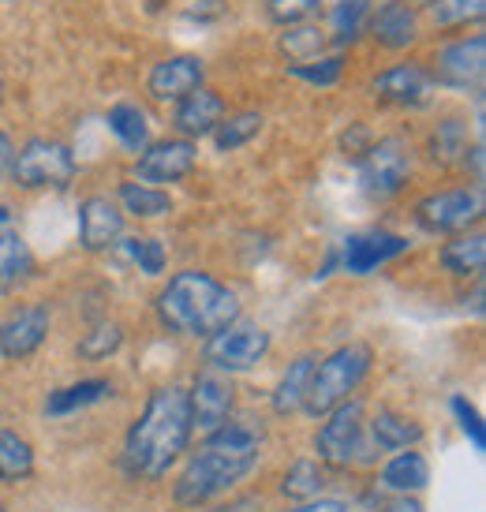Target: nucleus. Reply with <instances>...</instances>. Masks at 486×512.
Instances as JSON below:
<instances>
[{
  "label": "nucleus",
  "mask_w": 486,
  "mask_h": 512,
  "mask_svg": "<svg viewBox=\"0 0 486 512\" xmlns=\"http://www.w3.org/2000/svg\"><path fill=\"white\" fill-rule=\"evenodd\" d=\"M270 449V427L262 415L236 412L229 423L202 434L180 468L172 471L169 501L180 512H202L240 494V486L262 468Z\"/></svg>",
  "instance_id": "obj_1"
},
{
  "label": "nucleus",
  "mask_w": 486,
  "mask_h": 512,
  "mask_svg": "<svg viewBox=\"0 0 486 512\" xmlns=\"http://www.w3.org/2000/svg\"><path fill=\"white\" fill-rule=\"evenodd\" d=\"M191 445H195V423H191L187 385L165 382L146 393L139 415L128 423L116 464L128 483L158 486L180 468Z\"/></svg>",
  "instance_id": "obj_2"
},
{
  "label": "nucleus",
  "mask_w": 486,
  "mask_h": 512,
  "mask_svg": "<svg viewBox=\"0 0 486 512\" xmlns=\"http://www.w3.org/2000/svg\"><path fill=\"white\" fill-rule=\"evenodd\" d=\"M158 326L184 341H206L243 318V303L236 288H229L210 270H180L154 296Z\"/></svg>",
  "instance_id": "obj_3"
},
{
  "label": "nucleus",
  "mask_w": 486,
  "mask_h": 512,
  "mask_svg": "<svg viewBox=\"0 0 486 512\" xmlns=\"http://www.w3.org/2000/svg\"><path fill=\"white\" fill-rule=\"evenodd\" d=\"M311 456L333 475L374 471L382 453L367 438V397H352L318 419L311 430Z\"/></svg>",
  "instance_id": "obj_4"
},
{
  "label": "nucleus",
  "mask_w": 486,
  "mask_h": 512,
  "mask_svg": "<svg viewBox=\"0 0 486 512\" xmlns=\"http://www.w3.org/2000/svg\"><path fill=\"white\" fill-rule=\"evenodd\" d=\"M371 370H374V348L367 341L337 344L333 352L318 356L300 415L311 419V423H318V419L326 412H333L337 404L359 397V389L371 378Z\"/></svg>",
  "instance_id": "obj_5"
},
{
  "label": "nucleus",
  "mask_w": 486,
  "mask_h": 512,
  "mask_svg": "<svg viewBox=\"0 0 486 512\" xmlns=\"http://www.w3.org/2000/svg\"><path fill=\"white\" fill-rule=\"evenodd\" d=\"M359 169V191L371 202H393L401 199L415 172V150L404 135H386L374 139L363 154L356 157Z\"/></svg>",
  "instance_id": "obj_6"
},
{
  "label": "nucleus",
  "mask_w": 486,
  "mask_h": 512,
  "mask_svg": "<svg viewBox=\"0 0 486 512\" xmlns=\"http://www.w3.org/2000/svg\"><path fill=\"white\" fill-rule=\"evenodd\" d=\"M79 176V161H75L72 146L49 139V135H34L23 146H15L12 180L19 191H68Z\"/></svg>",
  "instance_id": "obj_7"
},
{
  "label": "nucleus",
  "mask_w": 486,
  "mask_h": 512,
  "mask_svg": "<svg viewBox=\"0 0 486 512\" xmlns=\"http://www.w3.org/2000/svg\"><path fill=\"white\" fill-rule=\"evenodd\" d=\"M273 352V333L258 322L236 318L232 326H225L221 333L202 341V367L217 370L225 378H240L258 370Z\"/></svg>",
  "instance_id": "obj_8"
},
{
  "label": "nucleus",
  "mask_w": 486,
  "mask_h": 512,
  "mask_svg": "<svg viewBox=\"0 0 486 512\" xmlns=\"http://www.w3.org/2000/svg\"><path fill=\"white\" fill-rule=\"evenodd\" d=\"M483 187H438L427 191L423 199L412 206L415 225L430 232V236H460V232H472L483 221Z\"/></svg>",
  "instance_id": "obj_9"
},
{
  "label": "nucleus",
  "mask_w": 486,
  "mask_h": 512,
  "mask_svg": "<svg viewBox=\"0 0 486 512\" xmlns=\"http://www.w3.org/2000/svg\"><path fill=\"white\" fill-rule=\"evenodd\" d=\"M53 333V311L42 299L12 303L0 318V359L4 363H27L45 348Z\"/></svg>",
  "instance_id": "obj_10"
},
{
  "label": "nucleus",
  "mask_w": 486,
  "mask_h": 512,
  "mask_svg": "<svg viewBox=\"0 0 486 512\" xmlns=\"http://www.w3.org/2000/svg\"><path fill=\"white\" fill-rule=\"evenodd\" d=\"M195 165H199V143L169 135V139H154L143 154H135V161H131V180L165 191V184L187 180L195 172Z\"/></svg>",
  "instance_id": "obj_11"
},
{
  "label": "nucleus",
  "mask_w": 486,
  "mask_h": 512,
  "mask_svg": "<svg viewBox=\"0 0 486 512\" xmlns=\"http://www.w3.org/2000/svg\"><path fill=\"white\" fill-rule=\"evenodd\" d=\"M187 400H191V423H195V438L217 430L221 423H229L232 415L240 412V393L236 382L217 374L210 367H199L195 378L187 382Z\"/></svg>",
  "instance_id": "obj_12"
},
{
  "label": "nucleus",
  "mask_w": 486,
  "mask_h": 512,
  "mask_svg": "<svg viewBox=\"0 0 486 512\" xmlns=\"http://www.w3.org/2000/svg\"><path fill=\"white\" fill-rule=\"evenodd\" d=\"M412 251V240L401 236V232H389V228H367V232H352L344 236V243L337 247V258H341V270L352 273V277H371L382 266L397 262Z\"/></svg>",
  "instance_id": "obj_13"
},
{
  "label": "nucleus",
  "mask_w": 486,
  "mask_h": 512,
  "mask_svg": "<svg viewBox=\"0 0 486 512\" xmlns=\"http://www.w3.org/2000/svg\"><path fill=\"white\" fill-rule=\"evenodd\" d=\"M371 98L382 101V105H393V109H427L434 94H438V83L430 75L427 64L419 60H401L393 68H382V72L371 79Z\"/></svg>",
  "instance_id": "obj_14"
},
{
  "label": "nucleus",
  "mask_w": 486,
  "mask_h": 512,
  "mask_svg": "<svg viewBox=\"0 0 486 512\" xmlns=\"http://www.w3.org/2000/svg\"><path fill=\"white\" fill-rule=\"evenodd\" d=\"M434 83L453 86V90H472L475 98H483V72H486V38H457L438 49L434 64H427Z\"/></svg>",
  "instance_id": "obj_15"
},
{
  "label": "nucleus",
  "mask_w": 486,
  "mask_h": 512,
  "mask_svg": "<svg viewBox=\"0 0 486 512\" xmlns=\"http://www.w3.org/2000/svg\"><path fill=\"white\" fill-rule=\"evenodd\" d=\"M430 475V456L423 449H401L378 460L367 486L378 498H423L430 490Z\"/></svg>",
  "instance_id": "obj_16"
},
{
  "label": "nucleus",
  "mask_w": 486,
  "mask_h": 512,
  "mask_svg": "<svg viewBox=\"0 0 486 512\" xmlns=\"http://www.w3.org/2000/svg\"><path fill=\"white\" fill-rule=\"evenodd\" d=\"M367 438H371V445L378 453L389 456V453H401V449H423L427 427H423L419 415L382 400L374 412H367Z\"/></svg>",
  "instance_id": "obj_17"
},
{
  "label": "nucleus",
  "mask_w": 486,
  "mask_h": 512,
  "mask_svg": "<svg viewBox=\"0 0 486 512\" xmlns=\"http://www.w3.org/2000/svg\"><path fill=\"white\" fill-rule=\"evenodd\" d=\"M124 221L128 217L120 214L116 199L109 195H86L79 202V247L86 255H105L113 251L116 243L124 240Z\"/></svg>",
  "instance_id": "obj_18"
},
{
  "label": "nucleus",
  "mask_w": 486,
  "mask_h": 512,
  "mask_svg": "<svg viewBox=\"0 0 486 512\" xmlns=\"http://www.w3.org/2000/svg\"><path fill=\"white\" fill-rule=\"evenodd\" d=\"M199 86H206V60L191 57V53L158 60L146 75V94L161 101V105H176L187 94H195Z\"/></svg>",
  "instance_id": "obj_19"
},
{
  "label": "nucleus",
  "mask_w": 486,
  "mask_h": 512,
  "mask_svg": "<svg viewBox=\"0 0 486 512\" xmlns=\"http://www.w3.org/2000/svg\"><path fill=\"white\" fill-rule=\"evenodd\" d=\"M225 116H229V101L221 98L217 90H210V86H199L195 94H187L184 101H176V109H172V131H176L180 139L199 143L206 135H214V128Z\"/></svg>",
  "instance_id": "obj_20"
},
{
  "label": "nucleus",
  "mask_w": 486,
  "mask_h": 512,
  "mask_svg": "<svg viewBox=\"0 0 486 512\" xmlns=\"http://www.w3.org/2000/svg\"><path fill=\"white\" fill-rule=\"evenodd\" d=\"M363 34H371L389 53H401V49H412L419 42V15L408 0H382V8L367 15Z\"/></svg>",
  "instance_id": "obj_21"
},
{
  "label": "nucleus",
  "mask_w": 486,
  "mask_h": 512,
  "mask_svg": "<svg viewBox=\"0 0 486 512\" xmlns=\"http://www.w3.org/2000/svg\"><path fill=\"white\" fill-rule=\"evenodd\" d=\"M113 397H116L113 378H79V382H68L60 385V389H49L42 400V412L49 419H68V415L98 408V404H105V400Z\"/></svg>",
  "instance_id": "obj_22"
},
{
  "label": "nucleus",
  "mask_w": 486,
  "mask_h": 512,
  "mask_svg": "<svg viewBox=\"0 0 486 512\" xmlns=\"http://www.w3.org/2000/svg\"><path fill=\"white\" fill-rule=\"evenodd\" d=\"M318 352H300L296 359H288V367L281 370V378L270 389V415L273 419H296L303 412V397H307V385L315 374Z\"/></svg>",
  "instance_id": "obj_23"
},
{
  "label": "nucleus",
  "mask_w": 486,
  "mask_h": 512,
  "mask_svg": "<svg viewBox=\"0 0 486 512\" xmlns=\"http://www.w3.org/2000/svg\"><path fill=\"white\" fill-rule=\"evenodd\" d=\"M329 494V471L318 464L311 453L292 456L285 464V471L277 475V498L285 505H303V501H315Z\"/></svg>",
  "instance_id": "obj_24"
},
{
  "label": "nucleus",
  "mask_w": 486,
  "mask_h": 512,
  "mask_svg": "<svg viewBox=\"0 0 486 512\" xmlns=\"http://www.w3.org/2000/svg\"><path fill=\"white\" fill-rule=\"evenodd\" d=\"M438 266L457 281H483L486 266V240L479 228L472 232H460L438 247Z\"/></svg>",
  "instance_id": "obj_25"
},
{
  "label": "nucleus",
  "mask_w": 486,
  "mask_h": 512,
  "mask_svg": "<svg viewBox=\"0 0 486 512\" xmlns=\"http://www.w3.org/2000/svg\"><path fill=\"white\" fill-rule=\"evenodd\" d=\"M34 273H38V262L30 243L15 228L4 225L0 228V296H15L27 281H34Z\"/></svg>",
  "instance_id": "obj_26"
},
{
  "label": "nucleus",
  "mask_w": 486,
  "mask_h": 512,
  "mask_svg": "<svg viewBox=\"0 0 486 512\" xmlns=\"http://www.w3.org/2000/svg\"><path fill=\"white\" fill-rule=\"evenodd\" d=\"M472 150V128L468 116H442L427 135V157L438 169H460L464 154Z\"/></svg>",
  "instance_id": "obj_27"
},
{
  "label": "nucleus",
  "mask_w": 486,
  "mask_h": 512,
  "mask_svg": "<svg viewBox=\"0 0 486 512\" xmlns=\"http://www.w3.org/2000/svg\"><path fill=\"white\" fill-rule=\"evenodd\" d=\"M105 124H109L113 139L128 154H143L146 146L154 143V124H150V113H146L139 101H116V105H109Z\"/></svg>",
  "instance_id": "obj_28"
},
{
  "label": "nucleus",
  "mask_w": 486,
  "mask_h": 512,
  "mask_svg": "<svg viewBox=\"0 0 486 512\" xmlns=\"http://www.w3.org/2000/svg\"><path fill=\"white\" fill-rule=\"evenodd\" d=\"M38 471L34 441L15 427H0V486H27Z\"/></svg>",
  "instance_id": "obj_29"
},
{
  "label": "nucleus",
  "mask_w": 486,
  "mask_h": 512,
  "mask_svg": "<svg viewBox=\"0 0 486 512\" xmlns=\"http://www.w3.org/2000/svg\"><path fill=\"white\" fill-rule=\"evenodd\" d=\"M116 206H120V214L135 217V221H161V217L172 214V195L128 176V180L116 184Z\"/></svg>",
  "instance_id": "obj_30"
},
{
  "label": "nucleus",
  "mask_w": 486,
  "mask_h": 512,
  "mask_svg": "<svg viewBox=\"0 0 486 512\" xmlns=\"http://www.w3.org/2000/svg\"><path fill=\"white\" fill-rule=\"evenodd\" d=\"M322 12L329 15V42L344 49V45H356L359 34L367 30V15L374 12V0H329V4H322Z\"/></svg>",
  "instance_id": "obj_31"
},
{
  "label": "nucleus",
  "mask_w": 486,
  "mask_h": 512,
  "mask_svg": "<svg viewBox=\"0 0 486 512\" xmlns=\"http://www.w3.org/2000/svg\"><path fill=\"white\" fill-rule=\"evenodd\" d=\"M124 341H128L124 326L113 322V318H101L98 326H90L75 341V356L83 359V363H105V359H113L124 348Z\"/></svg>",
  "instance_id": "obj_32"
},
{
  "label": "nucleus",
  "mask_w": 486,
  "mask_h": 512,
  "mask_svg": "<svg viewBox=\"0 0 486 512\" xmlns=\"http://www.w3.org/2000/svg\"><path fill=\"white\" fill-rule=\"evenodd\" d=\"M262 124H266V116L258 113V109L229 113L214 128V150H217V154H236V150H243L251 139H258V135H262Z\"/></svg>",
  "instance_id": "obj_33"
},
{
  "label": "nucleus",
  "mask_w": 486,
  "mask_h": 512,
  "mask_svg": "<svg viewBox=\"0 0 486 512\" xmlns=\"http://www.w3.org/2000/svg\"><path fill=\"white\" fill-rule=\"evenodd\" d=\"M326 45H329L326 30L303 23V27H288L285 34H281V42H277V49H281V57H285L288 64H307V60L322 57Z\"/></svg>",
  "instance_id": "obj_34"
},
{
  "label": "nucleus",
  "mask_w": 486,
  "mask_h": 512,
  "mask_svg": "<svg viewBox=\"0 0 486 512\" xmlns=\"http://www.w3.org/2000/svg\"><path fill=\"white\" fill-rule=\"evenodd\" d=\"M124 255L131 258V266L143 277H161L169 266V247L158 236H124Z\"/></svg>",
  "instance_id": "obj_35"
},
{
  "label": "nucleus",
  "mask_w": 486,
  "mask_h": 512,
  "mask_svg": "<svg viewBox=\"0 0 486 512\" xmlns=\"http://www.w3.org/2000/svg\"><path fill=\"white\" fill-rule=\"evenodd\" d=\"M449 415H453L457 430L464 434V441L472 445L475 453H486V423H483L479 404H475L468 393H453V397H449Z\"/></svg>",
  "instance_id": "obj_36"
},
{
  "label": "nucleus",
  "mask_w": 486,
  "mask_h": 512,
  "mask_svg": "<svg viewBox=\"0 0 486 512\" xmlns=\"http://www.w3.org/2000/svg\"><path fill=\"white\" fill-rule=\"evenodd\" d=\"M285 75H292V79H300L307 86H318V90H333L344 79V57L333 53V57H315L307 64H285Z\"/></svg>",
  "instance_id": "obj_37"
},
{
  "label": "nucleus",
  "mask_w": 486,
  "mask_h": 512,
  "mask_svg": "<svg viewBox=\"0 0 486 512\" xmlns=\"http://www.w3.org/2000/svg\"><path fill=\"white\" fill-rule=\"evenodd\" d=\"M483 12H486V0H430V19H434V27L442 30L479 23Z\"/></svg>",
  "instance_id": "obj_38"
},
{
  "label": "nucleus",
  "mask_w": 486,
  "mask_h": 512,
  "mask_svg": "<svg viewBox=\"0 0 486 512\" xmlns=\"http://www.w3.org/2000/svg\"><path fill=\"white\" fill-rule=\"evenodd\" d=\"M322 4L326 0H266V19L277 23V27H303L322 15Z\"/></svg>",
  "instance_id": "obj_39"
},
{
  "label": "nucleus",
  "mask_w": 486,
  "mask_h": 512,
  "mask_svg": "<svg viewBox=\"0 0 486 512\" xmlns=\"http://www.w3.org/2000/svg\"><path fill=\"white\" fill-rule=\"evenodd\" d=\"M371 143H374L371 128H367V124H359V120L352 124V131H344L341 135V150H344V157H352V161H356V157L363 154Z\"/></svg>",
  "instance_id": "obj_40"
},
{
  "label": "nucleus",
  "mask_w": 486,
  "mask_h": 512,
  "mask_svg": "<svg viewBox=\"0 0 486 512\" xmlns=\"http://www.w3.org/2000/svg\"><path fill=\"white\" fill-rule=\"evenodd\" d=\"M281 512H356V505H352L348 498H333V494H326V498L303 501V505H285Z\"/></svg>",
  "instance_id": "obj_41"
},
{
  "label": "nucleus",
  "mask_w": 486,
  "mask_h": 512,
  "mask_svg": "<svg viewBox=\"0 0 486 512\" xmlns=\"http://www.w3.org/2000/svg\"><path fill=\"white\" fill-rule=\"evenodd\" d=\"M266 509V501H262V494H232L225 505H217L214 512H262Z\"/></svg>",
  "instance_id": "obj_42"
},
{
  "label": "nucleus",
  "mask_w": 486,
  "mask_h": 512,
  "mask_svg": "<svg viewBox=\"0 0 486 512\" xmlns=\"http://www.w3.org/2000/svg\"><path fill=\"white\" fill-rule=\"evenodd\" d=\"M371 512H427V505H423V498H386Z\"/></svg>",
  "instance_id": "obj_43"
},
{
  "label": "nucleus",
  "mask_w": 486,
  "mask_h": 512,
  "mask_svg": "<svg viewBox=\"0 0 486 512\" xmlns=\"http://www.w3.org/2000/svg\"><path fill=\"white\" fill-rule=\"evenodd\" d=\"M12 161H15V143H12V135L0 128V180L12 176Z\"/></svg>",
  "instance_id": "obj_44"
},
{
  "label": "nucleus",
  "mask_w": 486,
  "mask_h": 512,
  "mask_svg": "<svg viewBox=\"0 0 486 512\" xmlns=\"http://www.w3.org/2000/svg\"><path fill=\"white\" fill-rule=\"evenodd\" d=\"M337 270H341V258H337V247H329L326 262H322V266L315 270V281H326L329 273H337Z\"/></svg>",
  "instance_id": "obj_45"
},
{
  "label": "nucleus",
  "mask_w": 486,
  "mask_h": 512,
  "mask_svg": "<svg viewBox=\"0 0 486 512\" xmlns=\"http://www.w3.org/2000/svg\"><path fill=\"white\" fill-rule=\"evenodd\" d=\"M8 221H12V206H8V202H0V228L8 225Z\"/></svg>",
  "instance_id": "obj_46"
},
{
  "label": "nucleus",
  "mask_w": 486,
  "mask_h": 512,
  "mask_svg": "<svg viewBox=\"0 0 486 512\" xmlns=\"http://www.w3.org/2000/svg\"><path fill=\"white\" fill-rule=\"evenodd\" d=\"M4 94H8V86H4V79H0V105H4Z\"/></svg>",
  "instance_id": "obj_47"
},
{
  "label": "nucleus",
  "mask_w": 486,
  "mask_h": 512,
  "mask_svg": "<svg viewBox=\"0 0 486 512\" xmlns=\"http://www.w3.org/2000/svg\"><path fill=\"white\" fill-rule=\"evenodd\" d=\"M0 512H8V501H4V498H0Z\"/></svg>",
  "instance_id": "obj_48"
},
{
  "label": "nucleus",
  "mask_w": 486,
  "mask_h": 512,
  "mask_svg": "<svg viewBox=\"0 0 486 512\" xmlns=\"http://www.w3.org/2000/svg\"><path fill=\"white\" fill-rule=\"evenodd\" d=\"M0 427H4V412H0Z\"/></svg>",
  "instance_id": "obj_49"
}]
</instances>
